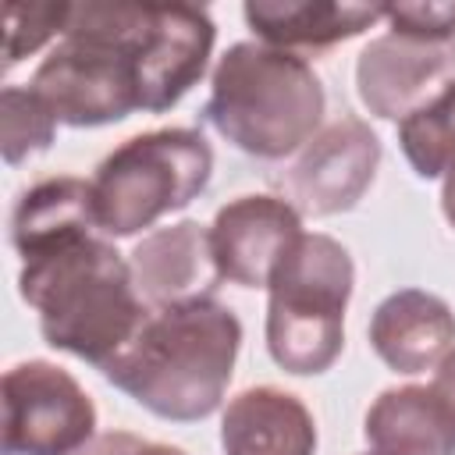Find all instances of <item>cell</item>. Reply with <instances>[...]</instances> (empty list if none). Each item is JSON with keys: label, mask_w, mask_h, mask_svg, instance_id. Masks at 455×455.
Segmentation results:
<instances>
[{"label": "cell", "mask_w": 455, "mask_h": 455, "mask_svg": "<svg viewBox=\"0 0 455 455\" xmlns=\"http://www.w3.org/2000/svg\"><path fill=\"white\" fill-rule=\"evenodd\" d=\"M441 210H444V220L455 228V167L444 174V185H441Z\"/></svg>", "instance_id": "obj_24"}, {"label": "cell", "mask_w": 455, "mask_h": 455, "mask_svg": "<svg viewBox=\"0 0 455 455\" xmlns=\"http://www.w3.org/2000/svg\"><path fill=\"white\" fill-rule=\"evenodd\" d=\"M71 4H4V71L43 50L53 36H64Z\"/></svg>", "instance_id": "obj_20"}, {"label": "cell", "mask_w": 455, "mask_h": 455, "mask_svg": "<svg viewBox=\"0 0 455 455\" xmlns=\"http://www.w3.org/2000/svg\"><path fill=\"white\" fill-rule=\"evenodd\" d=\"M455 85V39L384 32L355 60V92L373 117L405 121Z\"/></svg>", "instance_id": "obj_10"}, {"label": "cell", "mask_w": 455, "mask_h": 455, "mask_svg": "<svg viewBox=\"0 0 455 455\" xmlns=\"http://www.w3.org/2000/svg\"><path fill=\"white\" fill-rule=\"evenodd\" d=\"M92 235H103L92 210V188L75 174L36 181L18 196L11 210V245L21 263L50 256Z\"/></svg>", "instance_id": "obj_15"}, {"label": "cell", "mask_w": 455, "mask_h": 455, "mask_svg": "<svg viewBox=\"0 0 455 455\" xmlns=\"http://www.w3.org/2000/svg\"><path fill=\"white\" fill-rule=\"evenodd\" d=\"M366 455H373V451H366Z\"/></svg>", "instance_id": "obj_26"}, {"label": "cell", "mask_w": 455, "mask_h": 455, "mask_svg": "<svg viewBox=\"0 0 455 455\" xmlns=\"http://www.w3.org/2000/svg\"><path fill=\"white\" fill-rule=\"evenodd\" d=\"M4 455H75L96 437V405L85 387L46 359L4 373Z\"/></svg>", "instance_id": "obj_7"}, {"label": "cell", "mask_w": 455, "mask_h": 455, "mask_svg": "<svg viewBox=\"0 0 455 455\" xmlns=\"http://www.w3.org/2000/svg\"><path fill=\"white\" fill-rule=\"evenodd\" d=\"M139 455H185L181 448H174V444H160V441H146L142 448H139Z\"/></svg>", "instance_id": "obj_25"}, {"label": "cell", "mask_w": 455, "mask_h": 455, "mask_svg": "<svg viewBox=\"0 0 455 455\" xmlns=\"http://www.w3.org/2000/svg\"><path fill=\"white\" fill-rule=\"evenodd\" d=\"M146 441L142 437H135V434H128V430H110V434H96L82 451H75V455H139V448H142Z\"/></svg>", "instance_id": "obj_22"}, {"label": "cell", "mask_w": 455, "mask_h": 455, "mask_svg": "<svg viewBox=\"0 0 455 455\" xmlns=\"http://www.w3.org/2000/svg\"><path fill=\"white\" fill-rule=\"evenodd\" d=\"M373 455H455V412L430 384L387 387L363 419Z\"/></svg>", "instance_id": "obj_17"}, {"label": "cell", "mask_w": 455, "mask_h": 455, "mask_svg": "<svg viewBox=\"0 0 455 455\" xmlns=\"http://www.w3.org/2000/svg\"><path fill=\"white\" fill-rule=\"evenodd\" d=\"M377 164V132L363 117L341 114L323 124L281 171H274L270 185L299 217H334L366 196Z\"/></svg>", "instance_id": "obj_8"}, {"label": "cell", "mask_w": 455, "mask_h": 455, "mask_svg": "<svg viewBox=\"0 0 455 455\" xmlns=\"http://www.w3.org/2000/svg\"><path fill=\"white\" fill-rule=\"evenodd\" d=\"M398 146L419 178H444L455 167V85L398 124Z\"/></svg>", "instance_id": "obj_18"}, {"label": "cell", "mask_w": 455, "mask_h": 455, "mask_svg": "<svg viewBox=\"0 0 455 455\" xmlns=\"http://www.w3.org/2000/svg\"><path fill=\"white\" fill-rule=\"evenodd\" d=\"M352 284V256L331 235H302L281 259L267 288V352L284 373L313 377L334 366L345 348Z\"/></svg>", "instance_id": "obj_5"}, {"label": "cell", "mask_w": 455, "mask_h": 455, "mask_svg": "<svg viewBox=\"0 0 455 455\" xmlns=\"http://www.w3.org/2000/svg\"><path fill=\"white\" fill-rule=\"evenodd\" d=\"M391 32L419 39H455V4H391L384 7Z\"/></svg>", "instance_id": "obj_21"}, {"label": "cell", "mask_w": 455, "mask_h": 455, "mask_svg": "<svg viewBox=\"0 0 455 455\" xmlns=\"http://www.w3.org/2000/svg\"><path fill=\"white\" fill-rule=\"evenodd\" d=\"M128 14V0L71 4L64 36L50 46L28 82V89L53 110L57 124L96 128L142 110Z\"/></svg>", "instance_id": "obj_4"}, {"label": "cell", "mask_w": 455, "mask_h": 455, "mask_svg": "<svg viewBox=\"0 0 455 455\" xmlns=\"http://www.w3.org/2000/svg\"><path fill=\"white\" fill-rule=\"evenodd\" d=\"M213 149L196 128H153L110 149L89 178L96 224L107 238H128L203 196Z\"/></svg>", "instance_id": "obj_6"}, {"label": "cell", "mask_w": 455, "mask_h": 455, "mask_svg": "<svg viewBox=\"0 0 455 455\" xmlns=\"http://www.w3.org/2000/svg\"><path fill=\"white\" fill-rule=\"evenodd\" d=\"M128 39L142 110L164 114L206 75L217 28L196 4H132Z\"/></svg>", "instance_id": "obj_9"}, {"label": "cell", "mask_w": 455, "mask_h": 455, "mask_svg": "<svg viewBox=\"0 0 455 455\" xmlns=\"http://www.w3.org/2000/svg\"><path fill=\"white\" fill-rule=\"evenodd\" d=\"M441 398H444V405L455 412V348L437 363V370H434V384H430Z\"/></svg>", "instance_id": "obj_23"}, {"label": "cell", "mask_w": 455, "mask_h": 455, "mask_svg": "<svg viewBox=\"0 0 455 455\" xmlns=\"http://www.w3.org/2000/svg\"><path fill=\"white\" fill-rule=\"evenodd\" d=\"M224 455H316V423L306 402L281 387H245L220 416Z\"/></svg>", "instance_id": "obj_14"}, {"label": "cell", "mask_w": 455, "mask_h": 455, "mask_svg": "<svg viewBox=\"0 0 455 455\" xmlns=\"http://www.w3.org/2000/svg\"><path fill=\"white\" fill-rule=\"evenodd\" d=\"M302 217L281 196H238L210 224L224 281L238 288H270L281 259L302 238Z\"/></svg>", "instance_id": "obj_11"}, {"label": "cell", "mask_w": 455, "mask_h": 455, "mask_svg": "<svg viewBox=\"0 0 455 455\" xmlns=\"http://www.w3.org/2000/svg\"><path fill=\"white\" fill-rule=\"evenodd\" d=\"M366 334L384 366L416 377L437 370V363L455 348V313L434 291L402 288L373 309Z\"/></svg>", "instance_id": "obj_13"}, {"label": "cell", "mask_w": 455, "mask_h": 455, "mask_svg": "<svg viewBox=\"0 0 455 455\" xmlns=\"http://www.w3.org/2000/svg\"><path fill=\"white\" fill-rule=\"evenodd\" d=\"M245 25L259 43L274 50H331L345 39L363 36L384 18L373 4H338V0H249L242 7Z\"/></svg>", "instance_id": "obj_16"}, {"label": "cell", "mask_w": 455, "mask_h": 455, "mask_svg": "<svg viewBox=\"0 0 455 455\" xmlns=\"http://www.w3.org/2000/svg\"><path fill=\"white\" fill-rule=\"evenodd\" d=\"M238 348L242 323L217 299L149 309L124 352L103 366V377L146 412L192 423L220 409Z\"/></svg>", "instance_id": "obj_1"}, {"label": "cell", "mask_w": 455, "mask_h": 455, "mask_svg": "<svg viewBox=\"0 0 455 455\" xmlns=\"http://www.w3.org/2000/svg\"><path fill=\"white\" fill-rule=\"evenodd\" d=\"M128 267L142 302L153 309L213 299L224 281L210 228L199 220H178L142 235L128 256Z\"/></svg>", "instance_id": "obj_12"}, {"label": "cell", "mask_w": 455, "mask_h": 455, "mask_svg": "<svg viewBox=\"0 0 455 455\" xmlns=\"http://www.w3.org/2000/svg\"><path fill=\"white\" fill-rule=\"evenodd\" d=\"M323 85L306 57L267 43H235L210 75L203 121L259 160L299 153L323 121Z\"/></svg>", "instance_id": "obj_3"}, {"label": "cell", "mask_w": 455, "mask_h": 455, "mask_svg": "<svg viewBox=\"0 0 455 455\" xmlns=\"http://www.w3.org/2000/svg\"><path fill=\"white\" fill-rule=\"evenodd\" d=\"M53 132H57L53 110L28 85H7L0 92V149L11 167L32 153L50 149Z\"/></svg>", "instance_id": "obj_19"}, {"label": "cell", "mask_w": 455, "mask_h": 455, "mask_svg": "<svg viewBox=\"0 0 455 455\" xmlns=\"http://www.w3.org/2000/svg\"><path fill=\"white\" fill-rule=\"evenodd\" d=\"M18 291L39 313V331L50 348L100 370L124 352L149 316L128 259L107 235L21 263Z\"/></svg>", "instance_id": "obj_2"}]
</instances>
